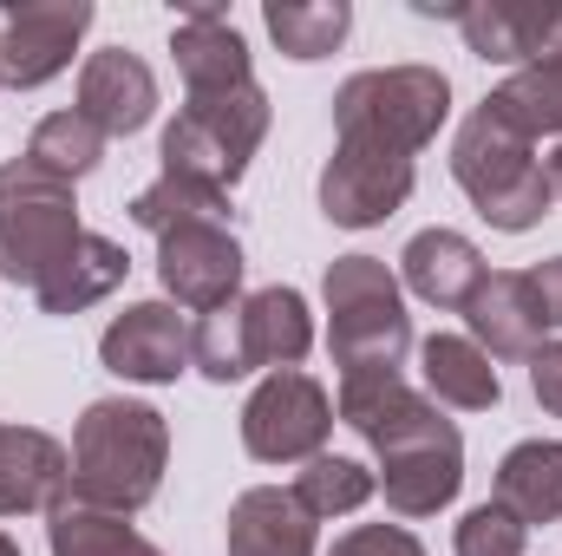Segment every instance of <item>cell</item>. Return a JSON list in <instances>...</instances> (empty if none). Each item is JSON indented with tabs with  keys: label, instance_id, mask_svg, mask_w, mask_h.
Wrapping results in <instances>:
<instances>
[{
	"label": "cell",
	"instance_id": "5b68a950",
	"mask_svg": "<svg viewBox=\"0 0 562 556\" xmlns=\"http://www.w3.org/2000/svg\"><path fill=\"white\" fill-rule=\"evenodd\" d=\"M269 138V92L229 86V92H190L177 125L164 132V177L229 197L249 170V157Z\"/></svg>",
	"mask_w": 562,
	"mask_h": 556
},
{
	"label": "cell",
	"instance_id": "7a4b0ae2",
	"mask_svg": "<svg viewBox=\"0 0 562 556\" xmlns=\"http://www.w3.org/2000/svg\"><path fill=\"white\" fill-rule=\"evenodd\" d=\"M170 425L144 400H92L72 425V504L132 518L164 491Z\"/></svg>",
	"mask_w": 562,
	"mask_h": 556
},
{
	"label": "cell",
	"instance_id": "3957f363",
	"mask_svg": "<svg viewBox=\"0 0 562 556\" xmlns=\"http://www.w3.org/2000/svg\"><path fill=\"white\" fill-rule=\"evenodd\" d=\"M451 177H458V190L471 197V210L491 223V230H504V236H524V230H537L543 216H550V203H557V190H550V170L537 164V151L524 132H510L497 112H471L464 119V132L451 144Z\"/></svg>",
	"mask_w": 562,
	"mask_h": 556
},
{
	"label": "cell",
	"instance_id": "5bb4252c",
	"mask_svg": "<svg viewBox=\"0 0 562 556\" xmlns=\"http://www.w3.org/2000/svg\"><path fill=\"white\" fill-rule=\"evenodd\" d=\"M458 33L477 59L497 66H537L562 53V7H524V0H464Z\"/></svg>",
	"mask_w": 562,
	"mask_h": 556
},
{
	"label": "cell",
	"instance_id": "e0dca14e",
	"mask_svg": "<svg viewBox=\"0 0 562 556\" xmlns=\"http://www.w3.org/2000/svg\"><path fill=\"white\" fill-rule=\"evenodd\" d=\"M177 73L190 92H229V86H256L249 73V40L236 33V20L223 7H190L170 33Z\"/></svg>",
	"mask_w": 562,
	"mask_h": 556
},
{
	"label": "cell",
	"instance_id": "8992f818",
	"mask_svg": "<svg viewBox=\"0 0 562 556\" xmlns=\"http://www.w3.org/2000/svg\"><path fill=\"white\" fill-rule=\"evenodd\" d=\"M327 347L340 374H400L413 354V314L400 301V276L380 256H334L327 263Z\"/></svg>",
	"mask_w": 562,
	"mask_h": 556
},
{
	"label": "cell",
	"instance_id": "f546056e",
	"mask_svg": "<svg viewBox=\"0 0 562 556\" xmlns=\"http://www.w3.org/2000/svg\"><path fill=\"white\" fill-rule=\"evenodd\" d=\"M524 544H530V531L504 504H477L458 524V556H524Z\"/></svg>",
	"mask_w": 562,
	"mask_h": 556
},
{
	"label": "cell",
	"instance_id": "ba28073f",
	"mask_svg": "<svg viewBox=\"0 0 562 556\" xmlns=\"http://www.w3.org/2000/svg\"><path fill=\"white\" fill-rule=\"evenodd\" d=\"M327 432H334V400L301 367L269 374L249 393V407H243V452L262 458V465H307V458H321Z\"/></svg>",
	"mask_w": 562,
	"mask_h": 556
},
{
	"label": "cell",
	"instance_id": "7c38bea8",
	"mask_svg": "<svg viewBox=\"0 0 562 556\" xmlns=\"http://www.w3.org/2000/svg\"><path fill=\"white\" fill-rule=\"evenodd\" d=\"M99 360L119 380L138 387H170L190 367V321L170 301H132L105 334H99Z\"/></svg>",
	"mask_w": 562,
	"mask_h": 556
},
{
	"label": "cell",
	"instance_id": "cb8c5ba5",
	"mask_svg": "<svg viewBox=\"0 0 562 556\" xmlns=\"http://www.w3.org/2000/svg\"><path fill=\"white\" fill-rule=\"evenodd\" d=\"M484 112H497L510 132H524L530 144L562 138V53L524 66V73H510V79L484 99Z\"/></svg>",
	"mask_w": 562,
	"mask_h": 556
},
{
	"label": "cell",
	"instance_id": "30bf717a",
	"mask_svg": "<svg viewBox=\"0 0 562 556\" xmlns=\"http://www.w3.org/2000/svg\"><path fill=\"white\" fill-rule=\"evenodd\" d=\"M157 281L177 308L216 314L243 288V243L223 223H183V230L157 236Z\"/></svg>",
	"mask_w": 562,
	"mask_h": 556
},
{
	"label": "cell",
	"instance_id": "277c9868",
	"mask_svg": "<svg viewBox=\"0 0 562 556\" xmlns=\"http://www.w3.org/2000/svg\"><path fill=\"white\" fill-rule=\"evenodd\" d=\"M445 119H451V79L438 66H373L334 92V144L419 157Z\"/></svg>",
	"mask_w": 562,
	"mask_h": 556
},
{
	"label": "cell",
	"instance_id": "9c48e42d",
	"mask_svg": "<svg viewBox=\"0 0 562 556\" xmlns=\"http://www.w3.org/2000/svg\"><path fill=\"white\" fill-rule=\"evenodd\" d=\"M413 184H419L413 157H393L373 144H334V157L321 170V216L340 230H373L393 210H406Z\"/></svg>",
	"mask_w": 562,
	"mask_h": 556
},
{
	"label": "cell",
	"instance_id": "9a60e30c",
	"mask_svg": "<svg viewBox=\"0 0 562 556\" xmlns=\"http://www.w3.org/2000/svg\"><path fill=\"white\" fill-rule=\"evenodd\" d=\"M66 491H72V452L53 432L0 425V518L53 511Z\"/></svg>",
	"mask_w": 562,
	"mask_h": 556
},
{
	"label": "cell",
	"instance_id": "6da1fadb",
	"mask_svg": "<svg viewBox=\"0 0 562 556\" xmlns=\"http://www.w3.org/2000/svg\"><path fill=\"white\" fill-rule=\"evenodd\" d=\"M340 419L380 452V491L393 518H438L464 485V438L406 374H340Z\"/></svg>",
	"mask_w": 562,
	"mask_h": 556
},
{
	"label": "cell",
	"instance_id": "ffe728a7",
	"mask_svg": "<svg viewBox=\"0 0 562 556\" xmlns=\"http://www.w3.org/2000/svg\"><path fill=\"white\" fill-rule=\"evenodd\" d=\"M229 556H314V518L294 491L256 485L229 504Z\"/></svg>",
	"mask_w": 562,
	"mask_h": 556
},
{
	"label": "cell",
	"instance_id": "e575fe53",
	"mask_svg": "<svg viewBox=\"0 0 562 556\" xmlns=\"http://www.w3.org/2000/svg\"><path fill=\"white\" fill-rule=\"evenodd\" d=\"M0 556H20V544H13V537H7V531H0Z\"/></svg>",
	"mask_w": 562,
	"mask_h": 556
},
{
	"label": "cell",
	"instance_id": "484cf974",
	"mask_svg": "<svg viewBox=\"0 0 562 556\" xmlns=\"http://www.w3.org/2000/svg\"><path fill=\"white\" fill-rule=\"evenodd\" d=\"M262 20H269V40H276L288 59H327L347 40L353 7L347 0H269Z\"/></svg>",
	"mask_w": 562,
	"mask_h": 556
},
{
	"label": "cell",
	"instance_id": "2e32d148",
	"mask_svg": "<svg viewBox=\"0 0 562 556\" xmlns=\"http://www.w3.org/2000/svg\"><path fill=\"white\" fill-rule=\"evenodd\" d=\"M79 112H86L105 138L144 132V125L157 119V79H150V66H144L138 53H125V46L92 53L86 73H79Z\"/></svg>",
	"mask_w": 562,
	"mask_h": 556
},
{
	"label": "cell",
	"instance_id": "4316f807",
	"mask_svg": "<svg viewBox=\"0 0 562 556\" xmlns=\"http://www.w3.org/2000/svg\"><path fill=\"white\" fill-rule=\"evenodd\" d=\"M99 157H105V132H99L79 105L40 119L33 138H26V164L46 170V177H59V184H79L86 170H99Z\"/></svg>",
	"mask_w": 562,
	"mask_h": 556
},
{
	"label": "cell",
	"instance_id": "7402d4cb",
	"mask_svg": "<svg viewBox=\"0 0 562 556\" xmlns=\"http://www.w3.org/2000/svg\"><path fill=\"white\" fill-rule=\"evenodd\" d=\"M419 374H425V387H431V400L458 407V413H491L504 400V380H497L491 354L471 334H431L419 347Z\"/></svg>",
	"mask_w": 562,
	"mask_h": 556
},
{
	"label": "cell",
	"instance_id": "1f68e13d",
	"mask_svg": "<svg viewBox=\"0 0 562 556\" xmlns=\"http://www.w3.org/2000/svg\"><path fill=\"white\" fill-rule=\"evenodd\" d=\"M530 387H537V407L562 419V341H543L530 354Z\"/></svg>",
	"mask_w": 562,
	"mask_h": 556
},
{
	"label": "cell",
	"instance_id": "f1b7e54d",
	"mask_svg": "<svg viewBox=\"0 0 562 556\" xmlns=\"http://www.w3.org/2000/svg\"><path fill=\"white\" fill-rule=\"evenodd\" d=\"M229 216V197L216 190H196V184H177V177H157L132 197V223L150 230V236H170L183 223H223Z\"/></svg>",
	"mask_w": 562,
	"mask_h": 556
},
{
	"label": "cell",
	"instance_id": "d6986e66",
	"mask_svg": "<svg viewBox=\"0 0 562 556\" xmlns=\"http://www.w3.org/2000/svg\"><path fill=\"white\" fill-rule=\"evenodd\" d=\"M484 276H491V269H484L477 243L458 236V230H419V236L400 249V281H406L419 301H431V308H458V314H464V301L477 294Z\"/></svg>",
	"mask_w": 562,
	"mask_h": 556
},
{
	"label": "cell",
	"instance_id": "d6a6232c",
	"mask_svg": "<svg viewBox=\"0 0 562 556\" xmlns=\"http://www.w3.org/2000/svg\"><path fill=\"white\" fill-rule=\"evenodd\" d=\"M530 281H537V294H543V314H550V327H562V256L537 263V269H530Z\"/></svg>",
	"mask_w": 562,
	"mask_h": 556
},
{
	"label": "cell",
	"instance_id": "4fadbf2b",
	"mask_svg": "<svg viewBox=\"0 0 562 556\" xmlns=\"http://www.w3.org/2000/svg\"><path fill=\"white\" fill-rule=\"evenodd\" d=\"M464 321H471V341L491 360H530L543 347V334H550L543 294L524 269H497V276L477 281V294L464 301Z\"/></svg>",
	"mask_w": 562,
	"mask_h": 556
},
{
	"label": "cell",
	"instance_id": "8fae6325",
	"mask_svg": "<svg viewBox=\"0 0 562 556\" xmlns=\"http://www.w3.org/2000/svg\"><path fill=\"white\" fill-rule=\"evenodd\" d=\"M92 7L86 0H53V7H13L0 20V86L33 92L72 66V46L86 40Z\"/></svg>",
	"mask_w": 562,
	"mask_h": 556
},
{
	"label": "cell",
	"instance_id": "d4e9b609",
	"mask_svg": "<svg viewBox=\"0 0 562 556\" xmlns=\"http://www.w3.org/2000/svg\"><path fill=\"white\" fill-rule=\"evenodd\" d=\"M46 518H53V524H46L53 556H164L150 537H138L132 518H119V511H92V504L59 498Z\"/></svg>",
	"mask_w": 562,
	"mask_h": 556
},
{
	"label": "cell",
	"instance_id": "836d02e7",
	"mask_svg": "<svg viewBox=\"0 0 562 556\" xmlns=\"http://www.w3.org/2000/svg\"><path fill=\"white\" fill-rule=\"evenodd\" d=\"M543 170H550V190H557V197H562V151H557V157H550V164H543Z\"/></svg>",
	"mask_w": 562,
	"mask_h": 556
},
{
	"label": "cell",
	"instance_id": "603a6c76",
	"mask_svg": "<svg viewBox=\"0 0 562 556\" xmlns=\"http://www.w3.org/2000/svg\"><path fill=\"white\" fill-rule=\"evenodd\" d=\"M491 504H504L524 531L557 524L562 518V445L557 438H524V445H510L504 465H497V498H491Z\"/></svg>",
	"mask_w": 562,
	"mask_h": 556
},
{
	"label": "cell",
	"instance_id": "52a82bcc",
	"mask_svg": "<svg viewBox=\"0 0 562 556\" xmlns=\"http://www.w3.org/2000/svg\"><path fill=\"white\" fill-rule=\"evenodd\" d=\"M79 197L72 184L33 170L26 157L0 164V276L20 281L26 294L46 281V269L79 243Z\"/></svg>",
	"mask_w": 562,
	"mask_h": 556
},
{
	"label": "cell",
	"instance_id": "83f0119b",
	"mask_svg": "<svg viewBox=\"0 0 562 556\" xmlns=\"http://www.w3.org/2000/svg\"><path fill=\"white\" fill-rule=\"evenodd\" d=\"M373 491H380V478H373L367 465H353V458H334V452L307 458V471L294 478V498H301V511H307L314 524H321V518H347V511H360Z\"/></svg>",
	"mask_w": 562,
	"mask_h": 556
},
{
	"label": "cell",
	"instance_id": "ac0fdd59",
	"mask_svg": "<svg viewBox=\"0 0 562 556\" xmlns=\"http://www.w3.org/2000/svg\"><path fill=\"white\" fill-rule=\"evenodd\" d=\"M236 341H243V367H301L314 347V314L294 288H256L236 301Z\"/></svg>",
	"mask_w": 562,
	"mask_h": 556
},
{
	"label": "cell",
	"instance_id": "4dcf8cb0",
	"mask_svg": "<svg viewBox=\"0 0 562 556\" xmlns=\"http://www.w3.org/2000/svg\"><path fill=\"white\" fill-rule=\"evenodd\" d=\"M327 556H425V544L413 531H400V524H360V531L334 537Z\"/></svg>",
	"mask_w": 562,
	"mask_h": 556
},
{
	"label": "cell",
	"instance_id": "44dd1931",
	"mask_svg": "<svg viewBox=\"0 0 562 556\" xmlns=\"http://www.w3.org/2000/svg\"><path fill=\"white\" fill-rule=\"evenodd\" d=\"M125 276H132V256H125L112 236H92V230H86V236L46 269V281L33 288V301H40V314H79V308L105 301Z\"/></svg>",
	"mask_w": 562,
	"mask_h": 556
}]
</instances>
